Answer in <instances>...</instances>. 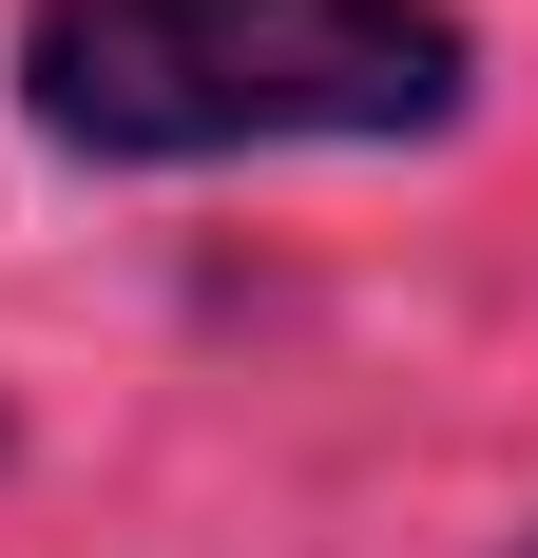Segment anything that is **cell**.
<instances>
[{
    "label": "cell",
    "mask_w": 538,
    "mask_h": 558,
    "mask_svg": "<svg viewBox=\"0 0 538 558\" xmlns=\"http://www.w3.org/2000/svg\"><path fill=\"white\" fill-rule=\"evenodd\" d=\"M20 97L58 155H308V135H442L462 20L442 0H39Z\"/></svg>",
    "instance_id": "cell-1"
}]
</instances>
